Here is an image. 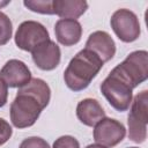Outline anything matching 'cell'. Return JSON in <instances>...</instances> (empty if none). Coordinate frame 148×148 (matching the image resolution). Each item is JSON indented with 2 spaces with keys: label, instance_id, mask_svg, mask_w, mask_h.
Wrapping results in <instances>:
<instances>
[{
  "label": "cell",
  "instance_id": "obj_1",
  "mask_svg": "<svg viewBox=\"0 0 148 148\" xmlns=\"http://www.w3.org/2000/svg\"><path fill=\"white\" fill-rule=\"evenodd\" d=\"M51 89L49 84L38 77L31 79L18 91L10 104V121L16 128L32 126L43 109L49 105Z\"/></svg>",
  "mask_w": 148,
  "mask_h": 148
},
{
  "label": "cell",
  "instance_id": "obj_2",
  "mask_svg": "<svg viewBox=\"0 0 148 148\" xmlns=\"http://www.w3.org/2000/svg\"><path fill=\"white\" fill-rule=\"evenodd\" d=\"M103 61L92 51L83 49L69 61L64 72L66 86L73 91L86 89L103 67Z\"/></svg>",
  "mask_w": 148,
  "mask_h": 148
},
{
  "label": "cell",
  "instance_id": "obj_3",
  "mask_svg": "<svg viewBox=\"0 0 148 148\" xmlns=\"http://www.w3.org/2000/svg\"><path fill=\"white\" fill-rule=\"evenodd\" d=\"M110 74L134 89L148 77V52L146 50H139L130 53Z\"/></svg>",
  "mask_w": 148,
  "mask_h": 148
},
{
  "label": "cell",
  "instance_id": "obj_4",
  "mask_svg": "<svg viewBox=\"0 0 148 148\" xmlns=\"http://www.w3.org/2000/svg\"><path fill=\"white\" fill-rule=\"evenodd\" d=\"M148 123V91L142 90L135 95L131 103L128 114V138L133 142L142 143L147 138Z\"/></svg>",
  "mask_w": 148,
  "mask_h": 148
},
{
  "label": "cell",
  "instance_id": "obj_5",
  "mask_svg": "<svg viewBox=\"0 0 148 148\" xmlns=\"http://www.w3.org/2000/svg\"><path fill=\"white\" fill-rule=\"evenodd\" d=\"M132 88L118 77L109 74L101 84V91L109 104L117 111H127L133 99Z\"/></svg>",
  "mask_w": 148,
  "mask_h": 148
},
{
  "label": "cell",
  "instance_id": "obj_6",
  "mask_svg": "<svg viewBox=\"0 0 148 148\" xmlns=\"http://www.w3.org/2000/svg\"><path fill=\"white\" fill-rule=\"evenodd\" d=\"M110 24L116 36L124 43H132L140 37L141 29L139 18L130 9H117L111 16Z\"/></svg>",
  "mask_w": 148,
  "mask_h": 148
},
{
  "label": "cell",
  "instance_id": "obj_7",
  "mask_svg": "<svg viewBox=\"0 0 148 148\" xmlns=\"http://www.w3.org/2000/svg\"><path fill=\"white\" fill-rule=\"evenodd\" d=\"M50 39L47 29L37 21L22 22L15 34V44L18 49L31 52L36 46Z\"/></svg>",
  "mask_w": 148,
  "mask_h": 148
},
{
  "label": "cell",
  "instance_id": "obj_8",
  "mask_svg": "<svg viewBox=\"0 0 148 148\" xmlns=\"http://www.w3.org/2000/svg\"><path fill=\"white\" fill-rule=\"evenodd\" d=\"M92 135L96 143L105 147H114L125 138L126 128L119 120L104 117L95 125Z\"/></svg>",
  "mask_w": 148,
  "mask_h": 148
},
{
  "label": "cell",
  "instance_id": "obj_9",
  "mask_svg": "<svg viewBox=\"0 0 148 148\" xmlns=\"http://www.w3.org/2000/svg\"><path fill=\"white\" fill-rule=\"evenodd\" d=\"M31 57L35 65L42 71H52L60 62L61 51L56 42L49 39L36 46L31 51Z\"/></svg>",
  "mask_w": 148,
  "mask_h": 148
},
{
  "label": "cell",
  "instance_id": "obj_10",
  "mask_svg": "<svg viewBox=\"0 0 148 148\" xmlns=\"http://www.w3.org/2000/svg\"><path fill=\"white\" fill-rule=\"evenodd\" d=\"M0 79L9 88H21L31 80V72L23 61L10 59L1 68Z\"/></svg>",
  "mask_w": 148,
  "mask_h": 148
},
{
  "label": "cell",
  "instance_id": "obj_11",
  "mask_svg": "<svg viewBox=\"0 0 148 148\" xmlns=\"http://www.w3.org/2000/svg\"><path fill=\"white\" fill-rule=\"evenodd\" d=\"M84 49L92 51L103 62H106L111 60L116 53V43L106 31L97 30L89 35Z\"/></svg>",
  "mask_w": 148,
  "mask_h": 148
},
{
  "label": "cell",
  "instance_id": "obj_12",
  "mask_svg": "<svg viewBox=\"0 0 148 148\" xmlns=\"http://www.w3.org/2000/svg\"><path fill=\"white\" fill-rule=\"evenodd\" d=\"M54 34L57 40L65 46H72L80 42L82 36V27L77 20L60 18L56 22Z\"/></svg>",
  "mask_w": 148,
  "mask_h": 148
},
{
  "label": "cell",
  "instance_id": "obj_13",
  "mask_svg": "<svg viewBox=\"0 0 148 148\" xmlns=\"http://www.w3.org/2000/svg\"><path fill=\"white\" fill-rule=\"evenodd\" d=\"M76 117L83 125L92 127L105 117V112L97 99L84 98L76 106Z\"/></svg>",
  "mask_w": 148,
  "mask_h": 148
},
{
  "label": "cell",
  "instance_id": "obj_14",
  "mask_svg": "<svg viewBox=\"0 0 148 148\" xmlns=\"http://www.w3.org/2000/svg\"><path fill=\"white\" fill-rule=\"evenodd\" d=\"M53 14L61 18L76 20L88 9V2L84 0H53Z\"/></svg>",
  "mask_w": 148,
  "mask_h": 148
},
{
  "label": "cell",
  "instance_id": "obj_15",
  "mask_svg": "<svg viewBox=\"0 0 148 148\" xmlns=\"http://www.w3.org/2000/svg\"><path fill=\"white\" fill-rule=\"evenodd\" d=\"M23 5L28 9H30L31 12H35V13L47 14V15L53 14L52 1H50V0H37V1L28 0V1H23Z\"/></svg>",
  "mask_w": 148,
  "mask_h": 148
},
{
  "label": "cell",
  "instance_id": "obj_16",
  "mask_svg": "<svg viewBox=\"0 0 148 148\" xmlns=\"http://www.w3.org/2000/svg\"><path fill=\"white\" fill-rule=\"evenodd\" d=\"M13 34V24L10 18L2 12H0V45H5L9 42Z\"/></svg>",
  "mask_w": 148,
  "mask_h": 148
},
{
  "label": "cell",
  "instance_id": "obj_17",
  "mask_svg": "<svg viewBox=\"0 0 148 148\" xmlns=\"http://www.w3.org/2000/svg\"><path fill=\"white\" fill-rule=\"evenodd\" d=\"M52 148H80V143L72 135H62L53 142Z\"/></svg>",
  "mask_w": 148,
  "mask_h": 148
},
{
  "label": "cell",
  "instance_id": "obj_18",
  "mask_svg": "<svg viewBox=\"0 0 148 148\" xmlns=\"http://www.w3.org/2000/svg\"><path fill=\"white\" fill-rule=\"evenodd\" d=\"M20 148H50V145L39 136H30L21 142Z\"/></svg>",
  "mask_w": 148,
  "mask_h": 148
},
{
  "label": "cell",
  "instance_id": "obj_19",
  "mask_svg": "<svg viewBox=\"0 0 148 148\" xmlns=\"http://www.w3.org/2000/svg\"><path fill=\"white\" fill-rule=\"evenodd\" d=\"M12 134H13V130L9 123L3 118H0V146L6 143L10 139Z\"/></svg>",
  "mask_w": 148,
  "mask_h": 148
},
{
  "label": "cell",
  "instance_id": "obj_20",
  "mask_svg": "<svg viewBox=\"0 0 148 148\" xmlns=\"http://www.w3.org/2000/svg\"><path fill=\"white\" fill-rule=\"evenodd\" d=\"M7 98H8V87L0 79V108H2L7 103Z\"/></svg>",
  "mask_w": 148,
  "mask_h": 148
},
{
  "label": "cell",
  "instance_id": "obj_21",
  "mask_svg": "<svg viewBox=\"0 0 148 148\" xmlns=\"http://www.w3.org/2000/svg\"><path fill=\"white\" fill-rule=\"evenodd\" d=\"M86 148H108V147L102 146V145H99V143H92V145H88Z\"/></svg>",
  "mask_w": 148,
  "mask_h": 148
},
{
  "label": "cell",
  "instance_id": "obj_22",
  "mask_svg": "<svg viewBox=\"0 0 148 148\" xmlns=\"http://www.w3.org/2000/svg\"><path fill=\"white\" fill-rule=\"evenodd\" d=\"M7 3H9V1H6V2H0V7H1V6H5V5H7Z\"/></svg>",
  "mask_w": 148,
  "mask_h": 148
},
{
  "label": "cell",
  "instance_id": "obj_23",
  "mask_svg": "<svg viewBox=\"0 0 148 148\" xmlns=\"http://www.w3.org/2000/svg\"><path fill=\"white\" fill-rule=\"evenodd\" d=\"M128 148H138V147H128Z\"/></svg>",
  "mask_w": 148,
  "mask_h": 148
}]
</instances>
